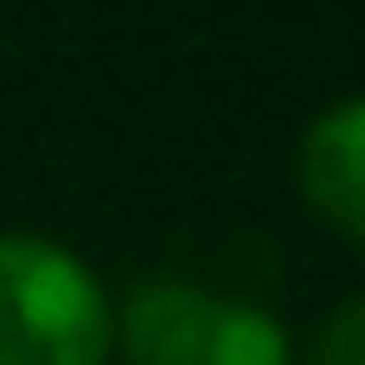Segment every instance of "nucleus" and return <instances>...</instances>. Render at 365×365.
Returning a JSON list of instances; mask_svg holds the SVG:
<instances>
[{
  "label": "nucleus",
  "instance_id": "obj_1",
  "mask_svg": "<svg viewBox=\"0 0 365 365\" xmlns=\"http://www.w3.org/2000/svg\"><path fill=\"white\" fill-rule=\"evenodd\" d=\"M115 308L103 282L45 237H0V365H109Z\"/></svg>",
  "mask_w": 365,
  "mask_h": 365
},
{
  "label": "nucleus",
  "instance_id": "obj_2",
  "mask_svg": "<svg viewBox=\"0 0 365 365\" xmlns=\"http://www.w3.org/2000/svg\"><path fill=\"white\" fill-rule=\"evenodd\" d=\"M122 353L128 365H289V334L237 295L154 276L122 308Z\"/></svg>",
  "mask_w": 365,
  "mask_h": 365
},
{
  "label": "nucleus",
  "instance_id": "obj_3",
  "mask_svg": "<svg viewBox=\"0 0 365 365\" xmlns=\"http://www.w3.org/2000/svg\"><path fill=\"white\" fill-rule=\"evenodd\" d=\"M302 192L327 225L365 244V96L327 109L302 135Z\"/></svg>",
  "mask_w": 365,
  "mask_h": 365
},
{
  "label": "nucleus",
  "instance_id": "obj_4",
  "mask_svg": "<svg viewBox=\"0 0 365 365\" xmlns=\"http://www.w3.org/2000/svg\"><path fill=\"white\" fill-rule=\"evenodd\" d=\"M302 365H365V295H353L308 346Z\"/></svg>",
  "mask_w": 365,
  "mask_h": 365
}]
</instances>
